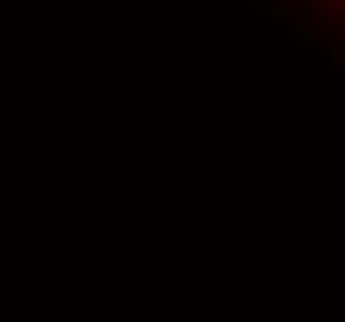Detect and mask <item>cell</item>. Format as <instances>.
<instances>
[{"mask_svg":"<svg viewBox=\"0 0 345 322\" xmlns=\"http://www.w3.org/2000/svg\"><path fill=\"white\" fill-rule=\"evenodd\" d=\"M333 35H335V37H345V30H343V27H340V30H333Z\"/></svg>","mask_w":345,"mask_h":322,"instance_id":"obj_3","label":"cell"},{"mask_svg":"<svg viewBox=\"0 0 345 322\" xmlns=\"http://www.w3.org/2000/svg\"><path fill=\"white\" fill-rule=\"evenodd\" d=\"M298 35H300V40H305V43H311V40H316V32H313V30H300Z\"/></svg>","mask_w":345,"mask_h":322,"instance_id":"obj_1","label":"cell"},{"mask_svg":"<svg viewBox=\"0 0 345 322\" xmlns=\"http://www.w3.org/2000/svg\"><path fill=\"white\" fill-rule=\"evenodd\" d=\"M320 23H323V25H330V23H333V15H330L328 10H323V13H320Z\"/></svg>","mask_w":345,"mask_h":322,"instance_id":"obj_2","label":"cell"}]
</instances>
